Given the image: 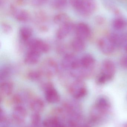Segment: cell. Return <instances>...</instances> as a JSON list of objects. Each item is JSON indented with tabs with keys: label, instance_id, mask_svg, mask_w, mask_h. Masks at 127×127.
<instances>
[{
	"label": "cell",
	"instance_id": "6da1fadb",
	"mask_svg": "<svg viewBox=\"0 0 127 127\" xmlns=\"http://www.w3.org/2000/svg\"><path fill=\"white\" fill-rule=\"evenodd\" d=\"M115 72L116 66L113 62L110 60H104L101 65L100 73L97 78V83L102 85L111 80Z\"/></svg>",
	"mask_w": 127,
	"mask_h": 127
},
{
	"label": "cell",
	"instance_id": "7a4b0ae2",
	"mask_svg": "<svg viewBox=\"0 0 127 127\" xmlns=\"http://www.w3.org/2000/svg\"><path fill=\"white\" fill-rule=\"evenodd\" d=\"M69 92L76 99L84 97L87 93V88L85 83L81 79H77L70 86Z\"/></svg>",
	"mask_w": 127,
	"mask_h": 127
},
{
	"label": "cell",
	"instance_id": "3957f363",
	"mask_svg": "<svg viewBox=\"0 0 127 127\" xmlns=\"http://www.w3.org/2000/svg\"><path fill=\"white\" fill-rule=\"evenodd\" d=\"M27 42L30 50L35 51L41 54L47 53L50 50L49 45L42 40L34 39H30Z\"/></svg>",
	"mask_w": 127,
	"mask_h": 127
},
{
	"label": "cell",
	"instance_id": "277c9868",
	"mask_svg": "<svg viewBox=\"0 0 127 127\" xmlns=\"http://www.w3.org/2000/svg\"><path fill=\"white\" fill-rule=\"evenodd\" d=\"M97 3L95 0H83L82 5L78 12L84 16H88L96 10Z\"/></svg>",
	"mask_w": 127,
	"mask_h": 127
},
{
	"label": "cell",
	"instance_id": "5b68a950",
	"mask_svg": "<svg viewBox=\"0 0 127 127\" xmlns=\"http://www.w3.org/2000/svg\"><path fill=\"white\" fill-rule=\"evenodd\" d=\"M43 88L45 92V98L48 102L56 103L59 101L60 96L52 84L49 83H46Z\"/></svg>",
	"mask_w": 127,
	"mask_h": 127
},
{
	"label": "cell",
	"instance_id": "8992f818",
	"mask_svg": "<svg viewBox=\"0 0 127 127\" xmlns=\"http://www.w3.org/2000/svg\"><path fill=\"white\" fill-rule=\"evenodd\" d=\"M98 45L101 51L106 55L112 53L116 48L109 36L101 38L98 41Z\"/></svg>",
	"mask_w": 127,
	"mask_h": 127
},
{
	"label": "cell",
	"instance_id": "52a82bcc",
	"mask_svg": "<svg viewBox=\"0 0 127 127\" xmlns=\"http://www.w3.org/2000/svg\"><path fill=\"white\" fill-rule=\"evenodd\" d=\"M62 66L65 69L70 70L75 68L80 65V59L71 54H66L62 62Z\"/></svg>",
	"mask_w": 127,
	"mask_h": 127
},
{
	"label": "cell",
	"instance_id": "ba28073f",
	"mask_svg": "<svg viewBox=\"0 0 127 127\" xmlns=\"http://www.w3.org/2000/svg\"><path fill=\"white\" fill-rule=\"evenodd\" d=\"M75 30L76 36L85 41L88 39L91 36V31L90 28L85 23H79L75 26Z\"/></svg>",
	"mask_w": 127,
	"mask_h": 127
},
{
	"label": "cell",
	"instance_id": "9c48e42d",
	"mask_svg": "<svg viewBox=\"0 0 127 127\" xmlns=\"http://www.w3.org/2000/svg\"><path fill=\"white\" fill-rule=\"evenodd\" d=\"M75 28L74 24L69 22L60 25L57 32V37L59 39H63L71 33Z\"/></svg>",
	"mask_w": 127,
	"mask_h": 127
},
{
	"label": "cell",
	"instance_id": "30bf717a",
	"mask_svg": "<svg viewBox=\"0 0 127 127\" xmlns=\"http://www.w3.org/2000/svg\"><path fill=\"white\" fill-rule=\"evenodd\" d=\"M12 115L16 122L22 123L24 121L27 116V112L24 107L21 105L16 106L13 110Z\"/></svg>",
	"mask_w": 127,
	"mask_h": 127
},
{
	"label": "cell",
	"instance_id": "8fae6325",
	"mask_svg": "<svg viewBox=\"0 0 127 127\" xmlns=\"http://www.w3.org/2000/svg\"><path fill=\"white\" fill-rule=\"evenodd\" d=\"M43 73L47 76H53L58 70L57 64L53 60H49L45 62L42 65Z\"/></svg>",
	"mask_w": 127,
	"mask_h": 127
},
{
	"label": "cell",
	"instance_id": "7c38bea8",
	"mask_svg": "<svg viewBox=\"0 0 127 127\" xmlns=\"http://www.w3.org/2000/svg\"><path fill=\"white\" fill-rule=\"evenodd\" d=\"M81 66L85 69L92 71L95 65V60L90 54L84 55L80 59Z\"/></svg>",
	"mask_w": 127,
	"mask_h": 127
},
{
	"label": "cell",
	"instance_id": "4fadbf2b",
	"mask_svg": "<svg viewBox=\"0 0 127 127\" xmlns=\"http://www.w3.org/2000/svg\"><path fill=\"white\" fill-rule=\"evenodd\" d=\"M94 105L106 115L108 113L111 107V104L109 100L106 97L103 96L98 98Z\"/></svg>",
	"mask_w": 127,
	"mask_h": 127
},
{
	"label": "cell",
	"instance_id": "5bb4252c",
	"mask_svg": "<svg viewBox=\"0 0 127 127\" xmlns=\"http://www.w3.org/2000/svg\"><path fill=\"white\" fill-rule=\"evenodd\" d=\"M41 54L33 50H30L24 59V62L28 65H34L39 61Z\"/></svg>",
	"mask_w": 127,
	"mask_h": 127
},
{
	"label": "cell",
	"instance_id": "9a60e30c",
	"mask_svg": "<svg viewBox=\"0 0 127 127\" xmlns=\"http://www.w3.org/2000/svg\"><path fill=\"white\" fill-rule=\"evenodd\" d=\"M12 12L14 17L19 21L25 22L29 20L30 15L28 12L24 10L13 8Z\"/></svg>",
	"mask_w": 127,
	"mask_h": 127
},
{
	"label": "cell",
	"instance_id": "2e32d148",
	"mask_svg": "<svg viewBox=\"0 0 127 127\" xmlns=\"http://www.w3.org/2000/svg\"><path fill=\"white\" fill-rule=\"evenodd\" d=\"M44 127H65L62 122L56 117L48 118L42 123Z\"/></svg>",
	"mask_w": 127,
	"mask_h": 127
},
{
	"label": "cell",
	"instance_id": "e0dca14e",
	"mask_svg": "<svg viewBox=\"0 0 127 127\" xmlns=\"http://www.w3.org/2000/svg\"><path fill=\"white\" fill-rule=\"evenodd\" d=\"M30 107L34 113H39L43 111L44 108V104L43 101L41 99L36 98L31 101Z\"/></svg>",
	"mask_w": 127,
	"mask_h": 127
},
{
	"label": "cell",
	"instance_id": "ac0fdd59",
	"mask_svg": "<svg viewBox=\"0 0 127 127\" xmlns=\"http://www.w3.org/2000/svg\"><path fill=\"white\" fill-rule=\"evenodd\" d=\"M85 40L76 36L72 41V47L75 51L80 52L83 51L85 47Z\"/></svg>",
	"mask_w": 127,
	"mask_h": 127
},
{
	"label": "cell",
	"instance_id": "d6986e66",
	"mask_svg": "<svg viewBox=\"0 0 127 127\" xmlns=\"http://www.w3.org/2000/svg\"><path fill=\"white\" fill-rule=\"evenodd\" d=\"M13 90V86L9 82H2L0 86L1 95L4 96L9 95L12 93Z\"/></svg>",
	"mask_w": 127,
	"mask_h": 127
},
{
	"label": "cell",
	"instance_id": "ffe728a7",
	"mask_svg": "<svg viewBox=\"0 0 127 127\" xmlns=\"http://www.w3.org/2000/svg\"><path fill=\"white\" fill-rule=\"evenodd\" d=\"M33 31L30 28L27 27H22L19 30V35L21 38L25 41H28L31 39Z\"/></svg>",
	"mask_w": 127,
	"mask_h": 127
},
{
	"label": "cell",
	"instance_id": "44dd1931",
	"mask_svg": "<svg viewBox=\"0 0 127 127\" xmlns=\"http://www.w3.org/2000/svg\"><path fill=\"white\" fill-rule=\"evenodd\" d=\"M69 18L65 13H60L54 16V21L56 24L61 25L69 22Z\"/></svg>",
	"mask_w": 127,
	"mask_h": 127
},
{
	"label": "cell",
	"instance_id": "7402d4cb",
	"mask_svg": "<svg viewBox=\"0 0 127 127\" xmlns=\"http://www.w3.org/2000/svg\"><path fill=\"white\" fill-rule=\"evenodd\" d=\"M127 25L126 21L123 19L117 18L113 20L112 22L113 27L117 30L124 29Z\"/></svg>",
	"mask_w": 127,
	"mask_h": 127
},
{
	"label": "cell",
	"instance_id": "603a6c76",
	"mask_svg": "<svg viewBox=\"0 0 127 127\" xmlns=\"http://www.w3.org/2000/svg\"><path fill=\"white\" fill-rule=\"evenodd\" d=\"M67 2V0H53L51 1V5L55 9H61L66 6Z\"/></svg>",
	"mask_w": 127,
	"mask_h": 127
},
{
	"label": "cell",
	"instance_id": "cb8c5ba5",
	"mask_svg": "<svg viewBox=\"0 0 127 127\" xmlns=\"http://www.w3.org/2000/svg\"><path fill=\"white\" fill-rule=\"evenodd\" d=\"M31 121L32 124L35 127L39 126L41 124V118L39 113H34L31 118Z\"/></svg>",
	"mask_w": 127,
	"mask_h": 127
},
{
	"label": "cell",
	"instance_id": "d4e9b609",
	"mask_svg": "<svg viewBox=\"0 0 127 127\" xmlns=\"http://www.w3.org/2000/svg\"><path fill=\"white\" fill-rule=\"evenodd\" d=\"M42 74L40 72L33 71L30 72L28 74V77L31 80L33 81H37L41 78Z\"/></svg>",
	"mask_w": 127,
	"mask_h": 127
},
{
	"label": "cell",
	"instance_id": "484cf974",
	"mask_svg": "<svg viewBox=\"0 0 127 127\" xmlns=\"http://www.w3.org/2000/svg\"><path fill=\"white\" fill-rule=\"evenodd\" d=\"M10 73L9 68L7 67H5L3 68L0 71V78L1 80H3L5 78H6L9 75Z\"/></svg>",
	"mask_w": 127,
	"mask_h": 127
},
{
	"label": "cell",
	"instance_id": "4316f807",
	"mask_svg": "<svg viewBox=\"0 0 127 127\" xmlns=\"http://www.w3.org/2000/svg\"><path fill=\"white\" fill-rule=\"evenodd\" d=\"M83 1V0H69L71 5L77 10L80 7Z\"/></svg>",
	"mask_w": 127,
	"mask_h": 127
},
{
	"label": "cell",
	"instance_id": "83f0119b",
	"mask_svg": "<svg viewBox=\"0 0 127 127\" xmlns=\"http://www.w3.org/2000/svg\"><path fill=\"white\" fill-rule=\"evenodd\" d=\"M1 28L2 31L5 34H9L12 31V28L11 26L7 24L2 25Z\"/></svg>",
	"mask_w": 127,
	"mask_h": 127
},
{
	"label": "cell",
	"instance_id": "f1b7e54d",
	"mask_svg": "<svg viewBox=\"0 0 127 127\" xmlns=\"http://www.w3.org/2000/svg\"><path fill=\"white\" fill-rule=\"evenodd\" d=\"M105 20L104 18L101 16H98L95 19V21L96 23L99 25L103 24L105 22Z\"/></svg>",
	"mask_w": 127,
	"mask_h": 127
},
{
	"label": "cell",
	"instance_id": "f546056e",
	"mask_svg": "<svg viewBox=\"0 0 127 127\" xmlns=\"http://www.w3.org/2000/svg\"><path fill=\"white\" fill-rule=\"evenodd\" d=\"M0 119L1 123H3L6 119V116L5 114V112L3 110L1 109L0 110Z\"/></svg>",
	"mask_w": 127,
	"mask_h": 127
},
{
	"label": "cell",
	"instance_id": "4dcf8cb0",
	"mask_svg": "<svg viewBox=\"0 0 127 127\" xmlns=\"http://www.w3.org/2000/svg\"><path fill=\"white\" fill-rule=\"evenodd\" d=\"M121 64L124 68L127 69V55L122 58L121 60Z\"/></svg>",
	"mask_w": 127,
	"mask_h": 127
},
{
	"label": "cell",
	"instance_id": "1f68e13d",
	"mask_svg": "<svg viewBox=\"0 0 127 127\" xmlns=\"http://www.w3.org/2000/svg\"><path fill=\"white\" fill-rule=\"evenodd\" d=\"M47 0H33V2L36 5H40L43 4Z\"/></svg>",
	"mask_w": 127,
	"mask_h": 127
}]
</instances>
